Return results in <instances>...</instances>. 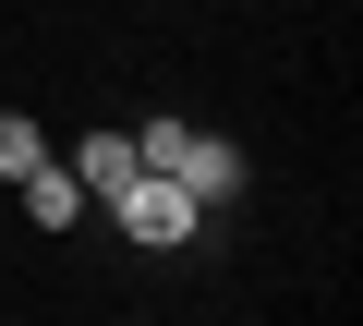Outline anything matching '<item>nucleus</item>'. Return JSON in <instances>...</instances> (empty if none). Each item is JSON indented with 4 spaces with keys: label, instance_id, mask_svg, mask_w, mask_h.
I'll use <instances>...</instances> for the list:
<instances>
[{
    "label": "nucleus",
    "instance_id": "f257e3e1",
    "mask_svg": "<svg viewBox=\"0 0 363 326\" xmlns=\"http://www.w3.org/2000/svg\"><path fill=\"white\" fill-rule=\"evenodd\" d=\"M109 218H121V230H133L145 254H182V242H194V230H206V206H194V194H182V182H157V170H133V182L109 194Z\"/></svg>",
    "mask_w": 363,
    "mask_h": 326
},
{
    "label": "nucleus",
    "instance_id": "20e7f679",
    "mask_svg": "<svg viewBox=\"0 0 363 326\" xmlns=\"http://www.w3.org/2000/svg\"><path fill=\"white\" fill-rule=\"evenodd\" d=\"M25 218H37V230H73V218H85V182L61 170V157H37V170H25Z\"/></svg>",
    "mask_w": 363,
    "mask_h": 326
},
{
    "label": "nucleus",
    "instance_id": "7ed1b4c3",
    "mask_svg": "<svg viewBox=\"0 0 363 326\" xmlns=\"http://www.w3.org/2000/svg\"><path fill=\"white\" fill-rule=\"evenodd\" d=\"M61 170L85 182V206H109V194L133 182V133H73V157H61Z\"/></svg>",
    "mask_w": 363,
    "mask_h": 326
},
{
    "label": "nucleus",
    "instance_id": "f03ea898",
    "mask_svg": "<svg viewBox=\"0 0 363 326\" xmlns=\"http://www.w3.org/2000/svg\"><path fill=\"white\" fill-rule=\"evenodd\" d=\"M182 194H194V206H230L242 194V145H218V133H194V145H182V170H169Z\"/></svg>",
    "mask_w": 363,
    "mask_h": 326
},
{
    "label": "nucleus",
    "instance_id": "39448f33",
    "mask_svg": "<svg viewBox=\"0 0 363 326\" xmlns=\"http://www.w3.org/2000/svg\"><path fill=\"white\" fill-rule=\"evenodd\" d=\"M37 157H49V133H37L25 109H0V170H13V182H25V170H37Z\"/></svg>",
    "mask_w": 363,
    "mask_h": 326
}]
</instances>
